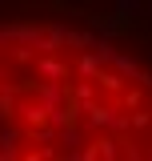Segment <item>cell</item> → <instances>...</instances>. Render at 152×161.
<instances>
[{"instance_id":"6da1fadb","label":"cell","mask_w":152,"mask_h":161,"mask_svg":"<svg viewBox=\"0 0 152 161\" xmlns=\"http://www.w3.org/2000/svg\"><path fill=\"white\" fill-rule=\"evenodd\" d=\"M40 77H44V80H52V85H60V80L68 77V69H64L56 57H44V60H40Z\"/></svg>"},{"instance_id":"7a4b0ae2","label":"cell","mask_w":152,"mask_h":161,"mask_svg":"<svg viewBox=\"0 0 152 161\" xmlns=\"http://www.w3.org/2000/svg\"><path fill=\"white\" fill-rule=\"evenodd\" d=\"M96 60H100V57H80V64H76L80 77H96Z\"/></svg>"}]
</instances>
